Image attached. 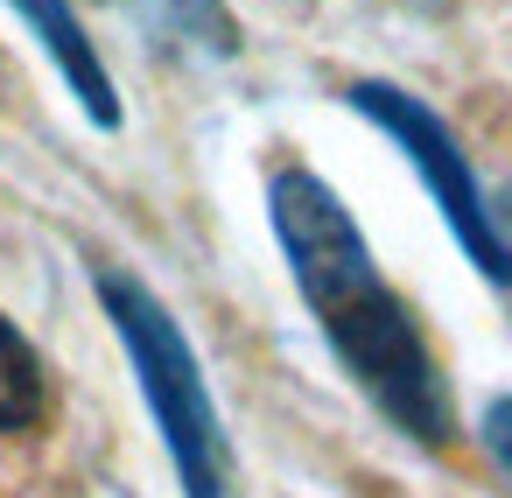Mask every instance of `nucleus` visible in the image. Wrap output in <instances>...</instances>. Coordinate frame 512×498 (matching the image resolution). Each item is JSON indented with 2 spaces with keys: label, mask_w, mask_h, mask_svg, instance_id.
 I'll list each match as a JSON object with an SVG mask.
<instances>
[{
  "label": "nucleus",
  "mask_w": 512,
  "mask_h": 498,
  "mask_svg": "<svg viewBox=\"0 0 512 498\" xmlns=\"http://www.w3.org/2000/svg\"><path fill=\"white\" fill-rule=\"evenodd\" d=\"M113 8L169 57L183 64H232L246 50V29L225 0H113Z\"/></svg>",
  "instance_id": "39448f33"
},
{
  "label": "nucleus",
  "mask_w": 512,
  "mask_h": 498,
  "mask_svg": "<svg viewBox=\"0 0 512 498\" xmlns=\"http://www.w3.org/2000/svg\"><path fill=\"white\" fill-rule=\"evenodd\" d=\"M15 8V22L36 36V50L50 57V71L64 78V92L78 99V113L99 127V134H120V85H113V71H106V57H99V43H92V29H85V15H78V0H8Z\"/></svg>",
  "instance_id": "20e7f679"
},
{
  "label": "nucleus",
  "mask_w": 512,
  "mask_h": 498,
  "mask_svg": "<svg viewBox=\"0 0 512 498\" xmlns=\"http://www.w3.org/2000/svg\"><path fill=\"white\" fill-rule=\"evenodd\" d=\"M50 414V365L29 330L0 309V435H29Z\"/></svg>",
  "instance_id": "423d86ee"
},
{
  "label": "nucleus",
  "mask_w": 512,
  "mask_h": 498,
  "mask_svg": "<svg viewBox=\"0 0 512 498\" xmlns=\"http://www.w3.org/2000/svg\"><path fill=\"white\" fill-rule=\"evenodd\" d=\"M344 106H351L372 134L393 141V155L421 176V190H428L442 232L456 239V253H463L491 288H505V281H512V239H505V218L491 211V197H484V183H477V169H470L456 127H449L421 92L386 85V78H351V85H344Z\"/></svg>",
  "instance_id": "7ed1b4c3"
},
{
  "label": "nucleus",
  "mask_w": 512,
  "mask_h": 498,
  "mask_svg": "<svg viewBox=\"0 0 512 498\" xmlns=\"http://www.w3.org/2000/svg\"><path fill=\"white\" fill-rule=\"evenodd\" d=\"M99 288V309L134 365V386L148 400V421L169 449V470H176V491L183 498H232V442H225V414L211 400V379H204V358L197 344L183 337L176 309L127 267H99L92 274Z\"/></svg>",
  "instance_id": "f03ea898"
},
{
  "label": "nucleus",
  "mask_w": 512,
  "mask_h": 498,
  "mask_svg": "<svg viewBox=\"0 0 512 498\" xmlns=\"http://www.w3.org/2000/svg\"><path fill=\"white\" fill-rule=\"evenodd\" d=\"M477 449H484V463L512 484V393H491V400L477 407Z\"/></svg>",
  "instance_id": "0eeeda50"
},
{
  "label": "nucleus",
  "mask_w": 512,
  "mask_h": 498,
  "mask_svg": "<svg viewBox=\"0 0 512 498\" xmlns=\"http://www.w3.org/2000/svg\"><path fill=\"white\" fill-rule=\"evenodd\" d=\"M267 225H274V246L288 260V281H295L309 323L323 330L344 379L372 400V414L421 449L456 442L449 372H442L421 316L407 309V295L372 260L344 197L309 162H281L267 176Z\"/></svg>",
  "instance_id": "f257e3e1"
}]
</instances>
